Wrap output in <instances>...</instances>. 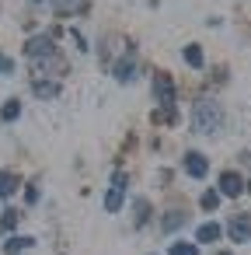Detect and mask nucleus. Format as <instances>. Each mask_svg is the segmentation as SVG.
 Listing matches in <instances>:
<instances>
[{"label":"nucleus","mask_w":251,"mask_h":255,"mask_svg":"<svg viewBox=\"0 0 251 255\" xmlns=\"http://www.w3.org/2000/svg\"><path fill=\"white\" fill-rule=\"evenodd\" d=\"M21 116V102H7L4 109H0V119H4V123H14Z\"/></svg>","instance_id":"11"},{"label":"nucleus","mask_w":251,"mask_h":255,"mask_svg":"<svg viewBox=\"0 0 251 255\" xmlns=\"http://www.w3.org/2000/svg\"><path fill=\"white\" fill-rule=\"evenodd\" d=\"M227 234H230V241H234V245H244V241H251V217H248V213H237V217H230V224H227Z\"/></svg>","instance_id":"3"},{"label":"nucleus","mask_w":251,"mask_h":255,"mask_svg":"<svg viewBox=\"0 0 251 255\" xmlns=\"http://www.w3.org/2000/svg\"><path fill=\"white\" fill-rule=\"evenodd\" d=\"M192 126H195V133H202V136H216V133L223 129V109H220L213 98H199L195 109H192Z\"/></svg>","instance_id":"1"},{"label":"nucleus","mask_w":251,"mask_h":255,"mask_svg":"<svg viewBox=\"0 0 251 255\" xmlns=\"http://www.w3.org/2000/svg\"><path fill=\"white\" fill-rule=\"evenodd\" d=\"M154 98H157V105L164 112H174V84H171L167 74H157L154 77Z\"/></svg>","instance_id":"2"},{"label":"nucleus","mask_w":251,"mask_h":255,"mask_svg":"<svg viewBox=\"0 0 251 255\" xmlns=\"http://www.w3.org/2000/svg\"><path fill=\"white\" fill-rule=\"evenodd\" d=\"M18 189V175H11V171H0V196H11Z\"/></svg>","instance_id":"10"},{"label":"nucleus","mask_w":251,"mask_h":255,"mask_svg":"<svg viewBox=\"0 0 251 255\" xmlns=\"http://www.w3.org/2000/svg\"><path fill=\"white\" fill-rule=\"evenodd\" d=\"M28 245H35V241H32V238H11V241H7V255H18V252L28 248Z\"/></svg>","instance_id":"13"},{"label":"nucleus","mask_w":251,"mask_h":255,"mask_svg":"<svg viewBox=\"0 0 251 255\" xmlns=\"http://www.w3.org/2000/svg\"><path fill=\"white\" fill-rule=\"evenodd\" d=\"M11 70H14V63L7 56H0V74H11Z\"/></svg>","instance_id":"18"},{"label":"nucleus","mask_w":251,"mask_h":255,"mask_svg":"<svg viewBox=\"0 0 251 255\" xmlns=\"http://www.w3.org/2000/svg\"><path fill=\"white\" fill-rule=\"evenodd\" d=\"M185 63L188 67H202V49L199 46H185Z\"/></svg>","instance_id":"12"},{"label":"nucleus","mask_w":251,"mask_h":255,"mask_svg":"<svg viewBox=\"0 0 251 255\" xmlns=\"http://www.w3.org/2000/svg\"><path fill=\"white\" fill-rule=\"evenodd\" d=\"M122 203H126V175H115V178H112V189H108V196H105V210H108V213H119Z\"/></svg>","instance_id":"4"},{"label":"nucleus","mask_w":251,"mask_h":255,"mask_svg":"<svg viewBox=\"0 0 251 255\" xmlns=\"http://www.w3.org/2000/svg\"><path fill=\"white\" fill-rule=\"evenodd\" d=\"M216 203H220V192H206L202 196V210H216Z\"/></svg>","instance_id":"15"},{"label":"nucleus","mask_w":251,"mask_h":255,"mask_svg":"<svg viewBox=\"0 0 251 255\" xmlns=\"http://www.w3.org/2000/svg\"><path fill=\"white\" fill-rule=\"evenodd\" d=\"M25 53H28V60H53V53H56V46H53V39H46V35H39V39H28V46H25Z\"/></svg>","instance_id":"5"},{"label":"nucleus","mask_w":251,"mask_h":255,"mask_svg":"<svg viewBox=\"0 0 251 255\" xmlns=\"http://www.w3.org/2000/svg\"><path fill=\"white\" fill-rule=\"evenodd\" d=\"M14 224H18V213H14V210L4 213V220H0V227H4V231H14Z\"/></svg>","instance_id":"16"},{"label":"nucleus","mask_w":251,"mask_h":255,"mask_svg":"<svg viewBox=\"0 0 251 255\" xmlns=\"http://www.w3.org/2000/svg\"><path fill=\"white\" fill-rule=\"evenodd\" d=\"M35 91H39V95H56V88H53V84H39Z\"/></svg>","instance_id":"19"},{"label":"nucleus","mask_w":251,"mask_h":255,"mask_svg":"<svg viewBox=\"0 0 251 255\" xmlns=\"http://www.w3.org/2000/svg\"><path fill=\"white\" fill-rule=\"evenodd\" d=\"M220 234H223V231H220V224H202V227H199V234H195V238H199V241H202V245H209V241H216V238H220Z\"/></svg>","instance_id":"9"},{"label":"nucleus","mask_w":251,"mask_h":255,"mask_svg":"<svg viewBox=\"0 0 251 255\" xmlns=\"http://www.w3.org/2000/svg\"><path fill=\"white\" fill-rule=\"evenodd\" d=\"M244 192V178L237 171H223L220 175V196H241Z\"/></svg>","instance_id":"6"},{"label":"nucleus","mask_w":251,"mask_h":255,"mask_svg":"<svg viewBox=\"0 0 251 255\" xmlns=\"http://www.w3.org/2000/svg\"><path fill=\"white\" fill-rule=\"evenodd\" d=\"M171 255H199V245H188V241H178V245H171Z\"/></svg>","instance_id":"14"},{"label":"nucleus","mask_w":251,"mask_h":255,"mask_svg":"<svg viewBox=\"0 0 251 255\" xmlns=\"http://www.w3.org/2000/svg\"><path fill=\"white\" fill-rule=\"evenodd\" d=\"M133 74H136L133 56H126V60H119V63H115V77H119V81H133Z\"/></svg>","instance_id":"8"},{"label":"nucleus","mask_w":251,"mask_h":255,"mask_svg":"<svg viewBox=\"0 0 251 255\" xmlns=\"http://www.w3.org/2000/svg\"><path fill=\"white\" fill-rule=\"evenodd\" d=\"M181 224H185V217H181V213H167V220H164V227H167V231H171V227H181Z\"/></svg>","instance_id":"17"},{"label":"nucleus","mask_w":251,"mask_h":255,"mask_svg":"<svg viewBox=\"0 0 251 255\" xmlns=\"http://www.w3.org/2000/svg\"><path fill=\"white\" fill-rule=\"evenodd\" d=\"M185 171H188L192 178H202V175L209 171V164H206V157H202V154H195V150H192V154H185Z\"/></svg>","instance_id":"7"}]
</instances>
